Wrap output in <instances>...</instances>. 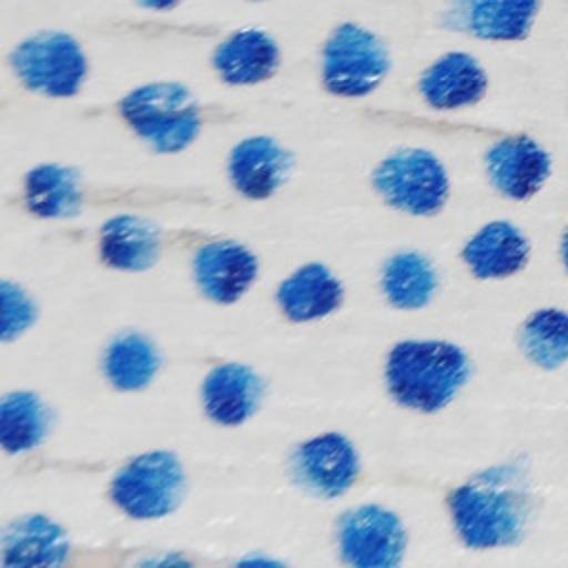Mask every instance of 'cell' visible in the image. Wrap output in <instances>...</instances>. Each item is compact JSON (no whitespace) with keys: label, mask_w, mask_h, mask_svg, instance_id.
<instances>
[{"label":"cell","mask_w":568,"mask_h":568,"mask_svg":"<svg viewBox=\"0 0 568 568\" xmlns=\"http://www.w3.org/2000/svg\"><path fill=\"white\" fill-rule=\"evenodd\" d=\"M100 253L113 268L144 271L160 255V231L149 220L118 215L102 226Z\"/></svg>","instance_id":"cell-19"},{"label":"cell","mask_w":568,"mask_h":568,"mask_svg":"<svg viewBox=\"0 0 568 568\" xmlns=\"http://www.w3.org/2000/svg\"><path fill=\"white\" fill-rule=\"evenodd\" d=\"M9 69L18 82L47 98L75 95L89 73V60L69 31L44 29L20 40L7 55Z\"/></svg>","instance_id":"cell-4"},{"label":"cell","mask_w":568,"mask_h":568,"mask_svg":"<svg viewBox=\"0 0 568 568\" xmlns=\"http://www.w3.org/2000/svg\"><path fill=\"white\" fill-rule=\"evenodd\" d=\"M182 0H135L138 7L146 9V11H158V13H164V11H173Z\"/></svg>","instance_id":"cell-27"},{"label":"cell","mask_w":568,"mask_h":568,"mask_svg":"<svg viewBox=\"0 0 568 568\" xmlns=\"http://www.w3.org/2000/svg\"><path fill=\"white\" fill-rule=\"evenodd\" d=\"M390 69L384 40L357 24L339 22L322 44V84L339 98H364L373 93Z\"/></svg>","instance_id":"cell-5"},{"label":"cell","mask_w":568,"mask_h":568,"mask_svg":"<svg viewBox=\"0 0 568 568\" xmlns=\"http://www.w3.org/2000/svg\"><path fill=\"white\" fill-rule=\"evenodd\" d=\"M193 266L202 293L220 304L235 302L257 275L255 255L235 242L204 244Z\"/></svg>","instance_id":"cell-15"},{"label":"cell","mask_w":568,"mask_h":568,"mask_svg":"<svg viewBox=\"0 0 568 568\" xmlns=\"http://www.w3.org/2000/svg\"><path fill=\"white\" fill-rule=\"evenodd\" d=\"M291 470L297 484L322 497H337L355 481L359 462L353 444L326 433L302 444L291 457Z\"/></svg>","instance_id":"cell-10"},{"label":"cell","mask_w":568,"mask_h":568,"mask_svg":"<svg viewBox=\"0 0 568 568\" xmlns=\"http://www.w3.org/2000/svg\"><path fill=\"white\" fill-rule=\"evenodd\" d=\"M2 337L13 339L36 320V306L29 295L11 282H2Z\"/></svg>","instance_id":"cell-26"},{"label":"cell","mask_w":568,"mask_h":568,"mask_svg":"<svg viewBox=\"0 0 568 568\" xmlns=\"http://www.w3.org/2000/svg\"><path fill=\"white\" fill-rule=\"evenodd\" d=\"M264 384L242 364H222L213 368L202 386L204 408L217 424L235 426L246 422L262 402Z\"/></svg>","instance_id":"cell-16"},{"label":"cell","mask_w":568,"mask_h":568,"mask_svg":"<svg viewBox=\"0 0 568 568\" xmlns=\"http://www.w3.org/2000/svg\"><path fill=\"white\" fill-rule=\"evenodd\" d=\"M541 0H448L439 20L446 29L479 40H519L530 31Z\"/></svg>","instance_id":"cell-9"},{"label":"cell","mask_w":568,"mask_h":568,"mask_svg":"<svg viewBox=\"0 0 568 568\" xmlns=\"http://www.w3.org/2000/svg\"><path fill=\"white\" fill-rule=\"evenodd\" d=\"M382 288L388 302L397 308H419L433 297L437 288V275L424 255L415 251H402L386 262Z\"/></svg>","instance_id":"cell-24"},{"label":"cell","mask_w":568,"mask_h":568,"mask_svg":"<svg viewBox=\"0 0 568 568\" xmlns=\"http://www.w3.org/2000/svg\"><path fill=\"white\" fill-rule=\"evenodd\" d=\"M211 64L226 84H260L280 69V47L260 27H242L217 42Z\"/></svg>","instance_id":"cell-11"},{"label":"cell","mask_w":568,"mask_h":568,"mask_svg":"<svg viewBox=\"0 0 568 568\" xmlns=\"http://www.w3.org/2000/svg\"><path fill=\"white\" fill-rule=\"evenodd\" d=\"M486 169L493 186L515 200L535 195L550 173L548 153L530 138H504L486 153Z\"/></svg>","instance_id":"cell-12"},{"label":"cell","mask_w":568,"mask_h":568,"mask_svg":"<svg viewBox=\"0 0 568 568\" xmlns=\"http://www.w3.org/2000/svg\"><path fill=\"white\" fill-rule=\"evenodd\" d=\"M530 508L528 479L515 464L488 468L450 495L455 528L470 548L517 544L528 528Z\"/></svg>","instance_id":"cell-1"},{"label":"cell","mask_w":568,"mask_h":568,"mask_svg":"<svg viewBox=\"0 0 568 568\" xmlns=\"http://www.w3.org/2000/svg\"><path fill=\"white\" fill-rule=\"evenodd\" d=\"M115 109L124 124L160 153L186 149L204 124V106L178 82L135 87Z\"/></svg>","instance_id":"cell-3"},{"label":"cell","mask_w":568,"mask_h":568,"mask_svg":"<svg viewBox=\"0 0 568 568\" xmlns=\"http://www.w3.org/2000/svg\"><path fill=\"white\" fill-rule=\"evenodd\" d=\"M277 302L293 322L317 320L339 306L342 284L324 264H306L280 284Z\"/></svg>","instance_id":"cell-18"},{"label":"cell","mask_w":568,"mask_h":568,"mask_svg":"<svg viewBox=\"0 0 568 568\" xmlns=\"http://www.w3.org/2000/svg\"><path fill=\"white\" fill-rule=\"evenodd\" d=\"M521 348L544 368L568 362V313L544 308L530 315L521 328Z\"/></svg>","instance_id":"cell-25"},{"label":"cell","mask_w":568,"mask_h":568,"mask_svg":"<svg viewBox=\"0 0 568 568\" xmlns=\"http://www.w3.org/2000/svg\"><path fill=\"white\" fill-rule=\"evenodd\" d=\"M160 355L142 333L118 335L104 353V373L120 390L144 388L158 373Z\"/></svg>","instance_id":"cell-22"},{"label":"cell","mask_w":568,"mask_h":568,"mask_svg":"<svg viewBox=\"0 0 568 568\" xmlns=\"http://www.w3.org/2000/svg\"><path fill=\"white\" fill-rule=\"evenodd\" d=\"M481 64L464 51L439 55L419 78V93L433 109H462L479 102L486 93Z\"/></svg>","instance_id":"cell-14"},{"label":"cell","mask_w":568,"mask_h":568,"mask_svg":"<svg viewBox=\"0 0 568 568\" xmlns=\"http://www.w3.org/2000/svg\"><path fill=\"white\" fill-rule=\"evenodd\" d=\"M184 470L175 455L151 450L129 462L111 484L113 501L135 519L169 515L182 499Z\"/></svg>","instance_id":"cell-7"},{"label":"cell","mask_w":568,"mask_h":568,"mask_svg":"<svg viewBox=\"0 0 568 568\" xmlns=\"http://www.w3.org/2000/svg\"><path fill=\"white\" fill-rule=\"evenodd\" d=\"M406 532L390 510L359 506L339 519L342 559L359 568H393L402 561Z\"/></svg>","instance_id":"cell-8"},{"label":"cell","mask_w":568,"mask_h":568,"mask_svg":"<svg viewBox=\"0 0 568 568\" xmlns=\"http://www.w3.org/2000/svg\"><path fill=\"white\" fill-rule=\"evenodd\" d=\"M24 197L40 217H69L80 211V175L60 164H40L29 171Z\"/></svg>","instance_id":"cell-21"},{"label":"cell","mask_w":568,"mask_h":568,"mask_svg":"<svg viewBox=\"0 0 568 568\" xmlns=\"http://www.w3.org/2000/svg\"><path fill=\"white\" fill-rule=\"evenodd\" d=\"M464 260L477 277H506L528 260V242L508 222L484 226L464 248Z\"/></svg>","instance_id":"cell-20"},{"label":"cell","mask_w":568,"mask_h":568,"mask_svg":"<svg viewBox=\"0 0 568 568\" xmlns=\"http://www.w3.org/2000/svg\"><path fill=\"white\" fill-rule=\"evenodd\" d=\"M561 255H564V264H566V268H568V231H566L564 242H561Z\"/></svg>","instance_id":"cell-28"},{"label":"cell","mask_w":568,"mask_h":568,"mask_svg":"<svg viewBox=\"0 0 568 568\" xmlns=\"http://www.w3.org/2000/svg\"><path fill=\"white\" fill-rule=\"evenodd\" d=\"M248 2H266V0H248Z\"/></svg>","instance_id":"cell-29"},{"label":"cell","mask_w":568,"mask_h":568,"mask_svg":"<svg viewBox=\"0 0 568 568\" xmlns=\"http://www.w3.org/2000/svg\"><path fill=\"white\" fill-rule=\"evenodd\" d=\"M470 364L466 353L448 342H399L386 364L393 397L417 410H439L466 384Z\"/></svg>","instance_id":"cell-2"},{"label":"cell","mask_w":568,"mask_h":568,"mask_svg":"<svg viewBox=\"0 0 568 568\" xmlns=\"http://www.w3.org/2000/svg\"><path fill=\"white\" fill-rule=\"evenodd\" d=\"M51 424V410L29 390H13L0 404V439L9 453H22L42 442Z\"/></svg>","instance_id":"cell-23"},{"label":"cell","mask_w":568,"mask_h":568,"mask_svg":"<svg viewBox=\"0 0 568 568\" xmlns=\"http://www.w3.org/2000/svg\"><path fill=\"white\" fill-rule=\"evenodd\" d=\"M69 541L60 526L44 515H27L11 521L2 532V566H60Z\"/></svg>","instance_id":"cell-17"},{"label":"cell","mask_w":568,"mask_h":568,"mask_svg":"<svg viewBox=\"0 0 568 568\" xmlns=\"http://www.w3.org/2000/svg\"><path fill=\"white\" fill-rule=\"evenodd\" d=\"M291 153L268 135H253L237 142L229 155V173L235 189L253 200L268 197L288 178Z\"/></svg>","instance_id":"cell-13"},{"label":"cell","mask_w":568,"mask_h":568,"mask_svg":"<svg viewBox=\"0 0 568 568\" xmlns=\"http://www.w3.org/2000/svg\"><path fill=\"white\" fill-rule=\"evenodd\" d=\"M384 200L413 215L439 211L448 195V178L442 162L426 149H399L384 158L373 173Z\"/></svg>","instance_id":"cell-6"}]
</instances>
